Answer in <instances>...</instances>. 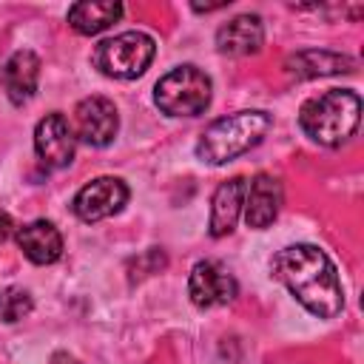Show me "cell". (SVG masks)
<instances>
[{"mask_svg":"<svg viewBox=\"0 0 364 364\" xmlns=\"http://www.w3.org/2000/svg\"><path fill=\"white\" fill-rule=\"evenodd\" d=\"M270 273L316 318H336L344 310V290L338 270L321 247L307 242L287 245L273 256Z\"/></svg>","mask_w":364,"mask_h":364,"instance_id":"6da1fadb","label":"cell"},{"mask_svg":"<svg viewBox=\"0 0 364 364\" xmlns=\"http://www.w3.org/2000/svg\"><path fill=\"white\" fill-rule=\"evenodd\" d=\"M361 119V97L350 88H330L321 91L318 97L304 100L299 108V125L301 131L324 145V148H338L347 142Z\"/></svg>","mask_w":364,"mask_h":364,"instance_id":"7a4b0ae2","label":"cell"},{"mask_svg":"<svg viewBox=\"0 0 364 364\" xmlns=\"http://www.w3.org/2000/svg\"><path fill=\"white\" fill-rule=\"evenodd\" d=\"M273 125L267 111H236L213 119L196 139V156L208 165H225L256 148Z\"/></svg>","mask_w":364,"mask_h":364,"instance_id":"3957f363","label":"cell"},{"mask_svg":"<svg viewBox=\"0 0 364 364\" xmlns=\"http://www.w3.org/2000/svg\"><path fill=\"white\" fill-rule=\"evenodd\" d=\"M213 82L196 65H176L154 85V102L168 117H199L210 105Z\"/></svg>","mask_w":364,"mask_h":364,"instance_id":"277c9868","label":"cell"},{"mask_svg":"<svg viewBox=\"0 0 364 364\" xmlns=\"http://www.w3.org/2000/svg\"><path fill=\"white\" fill-rule=\"evenodd\" d=\"M154 54H156V43H154L151 34H145V31H122V34H114V37L102 40L94 48L91 63L105 77L136 80V77H142L148 71V65L154 63Z\"/></svg>","mask_w":364,"mask_h":364,"instance_id":"5b68a950","label":"cell"},{"mask_svg":"<svg viewBox=\"0 0 364 364\" xmlns=\"http://www.w3.org/2000/svg\"><path fill=\"white\" fill-rule=\"evenodd\" d=\"M128 185L119 176H97L91 182H85L74 199H71V210L80 222H102L108 216H117L125 205H128Z\"/></svg>","mask_w":364,"mask_h":364,"instance_id":"8992f818","label":"cell"},{"mask_svg":"<svg viewBox=\"0 0 364 364\" xmlns=\"http://www.w3.org/2000/svg\"><path fill=\"white\" fill-rule=\"evenodd\" d=\"M188 296L199 310L222 307V304H230L239 296V282L222 262L205 259V262H196L191 267Z\"/></svg>","mask_w":364,"mask_h":364,"instance_id":"52a82bcc","label":"cell"},{"mask_svg":"<svg viewBox=\"0 0 364 364\" xmlns=\"http://www.w3.org/2000/svg\"><path fill=\"white\" fill-rule=\"evenodd\" d=\"M74 125H77V139L105 148L114 142L119 131V111L108 97H85L74 108Z\"/></svg>","mask_w":364,"mask_h":364,"instance_id":"ba28073f","label":"cell"},{"mask_svg":"<svg viewBox=\"0 0 364 364\" xmlns=\"http://www.w3.org/2000/svg\"><path fill=\"white\" fill-rule=\"evenodd\" d=\"M34 151L46 168H65L74 162L77 134L71 131L68 119L60 111L46 114L34 125Z\"/></svg>","mask_w":364,"mask_h":364,"instance_id":"9c48e42d","label":"cell"},{"mask_svg":"<svg viewBox=\"0 0 364 364\" xmlns=\"http://www.w3.org/2000/svg\"><path fill=\"white\" fill-rule=\"evenodd\" d=\"M284 202V191L282 182L270 173H256L245 191V222L253 230H264L276 222L279 210Z\"/></svg>","mask_w":364,"mask_h":364,"instance_id":"30bf717a","label":"cell"},{"mask_svg":"<svg viewBox=\"0 0 364 364\" xmlns=\"http://www.w3.org/2000/svg\"><path fill=\"white\" fill-rule=\"evenodd\" d=\"M245 191H247V179L245 176H230L225 182H219V188L210 196V219H208V233L213 239H222L228 233H233L242 208H245Z\"/></svg>","mask_w":364,"mask_h":364,"instance_id":"8fae6325","label":"cell"},{"mask_svg":"<svg viewBox=\"0 0 364 364\" xmlns=\"http://www.w3.org/2000/svg\"><path fill=\"white\" fill-rule=\"evenodd\" d=\"M264 43V26L259 14H236L216 28V48L228 57L256 54Z\"/></svg>","mask_w":364,"mask_h":364,"instance_id":"7c38bea8","label":"cell"},{"mask_svg":"<svg viewBox=\"0 0 364 364\" xmlns=\"http://www.w3.org/2000/svg\"><path fill=\"white\" fill-rule=\"evenodd\" d=\"M37 82H40V57L28 48L14 51L0 68V85L14 105L28 102L37 91Z\"/></svg>","mask_w":364,"mask_h":364,"instance_id":"4fadbf2b","label":"cell"},{"mask_svg":"<svg viewBox=\"0 0 364 364\" xmlns=\"http://www.w3.org/2000/svg\"><path fill=\"white\" fill-rule=\"evenodd\" d=\"M17 247L34 264H54L63 256V233L48 219H34L14 233Z\"/></svg>","mask_w":364,"mask_h":364,"instance_id":"5bb4252c","label":"cell"},{"mask_svg":"<svg viewBox=\"0 0 364 364\" xmlns=\"http://www.w3.org/2000/svg\"><path fill=\"white\" fill-rule=\"evenodd\" d=\"M355 68V60L347 54L324 51V48H304L284 60V71L293 80H313V77H333V74H350Z\"/></svg>","mask_w":364,"mask_h":364,"instance_id":"9a60e30c","label":"cell"},{"mask_svg":"<svg viewBox=\"0 0 364 364\" xmlns=\"http://www.w3.org/2000/svg\"><path fill=\"white\" fill-rule=\"evenodd\" d=\"M122 11H125L122 3H114V0H82L68 9L65 20L77 34L94 37V34L105 31L111 23H117L122 17Z\"/></svg>","mask_w":364,"mask_h":364,"instance_id":"2e32d148","label":"cell"},{"mask_svg":"<svg viewBox=\"0 0 364 364\" xmlns=\"http://www.w3.org/2000/svg\"><path fill=\"white\" fill-rule=\"evenodd\" d=\"M34 310V301H31V293L23 290V287H6L0 290V321L6 324H14L20 318H26L28 313Z\"/></svg>","mask_w":364,"mask_h":364,"instance_id":"e0dca14e","label":"cell"},{"mask_svg":"<svg viewBox=\"0 0 364 364\" xmlns=\"http://www.w3.org/2000/svg\"><path fill=\"white\" fill-rule=\"evenodd\" d=\"M11 233H14V222H11V216H9L6 210H0V245H3Z\"/></svg>","mask_w":364,"mask_h":364,"instance_id":"ac0fdd59","label":"cell"},{"mask_svg":"<svg viewBox=\"0 0 364 364\" xmlns=\"http://www.w3.org/2000/svg\"><path fill=\"white\" fill-rule=\"evenodd\" d=\"M48 364H80V361H77L74 355H68V353H54Z\"/></svg>","mask_w":364,"mask_h":364,"instance_id":"d6986e66","label":"cell"}]
</instances>
